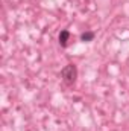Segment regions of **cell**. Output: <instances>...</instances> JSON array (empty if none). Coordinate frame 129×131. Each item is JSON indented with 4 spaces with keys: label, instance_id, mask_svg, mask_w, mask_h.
<instances>
[{
    "label": "cell",
    "instance_id": "1",
    "mask_svg": "<svg viewBox=\"0 0 129 131\" xmlns=\"http://www.w3.org/2000/svg\"><path fill=\"white\" fill-rule=\"evenodd\" d=\"M61 76H62V79H64L65 84H73V82L76 81V76H78V69H76V66L74 64L65 66L64 69H62V72H61Z\"/></svg>",
    "mask_w": 129,
    "mask_h": 131
},
{
    "label": "cell",
    "instance_id": "2",
    "mask_svg": "<svg viewBox=\"0 0 129 131\" xmlns=\"http://www.w3.org/2000/svg\"><path fill=\"white\" fill-rule=\"evenodd\" d=\"M68 38H70V32H68L67 29H64V31H61V32H59L58 40H59V44H61L62 47H65V46H67V43H68Z\"/></svg>",
    "mask_w": 129,
    "mask_h": 131
},
{
    "label": "cell",
    "instance_id": "3",
    "mask_svg": "<svg viewBox=\"0 0 129 131\" xmlns=\"http://www.w3.org/2000/svg\"><path fill=\"white\" fill-rule=\"evenodd\" d=\"M93 38H94V32H91V31L81 34V40L82 41H93Z\"/></svg>",
    "mask_w": 129,
    "mask_h": 131
}]
</instances>
